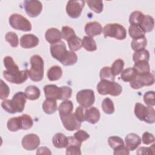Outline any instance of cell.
Segmentation results:
<instances>
[{
	"label": "cell",
	"mask_w": 155,
	"mask_h": 155,
	"mask_svg": "<svg viewBox=\"0 0 155 155\" xmlns=\"http://www.w3.org/2000/svg\"><path fill=\"white\" fill-rule=\"evenodd\" d=\"M27 69L24 70H19V71L11 74L7 73L5 70L3 71L4 78L8 82L16 84H21L24 82L28 77V72Z\"/></svg>",
	"instance_id": "obj_12"
},
{
	"label": "cell",
	"mask_w": 155,
	"mask_h": 155,
	"mask_svg": "<svg viewBox=\"0 0 155 155\" xmlns=\"http://www.w3.org/2000/svg\"><path fill=\"white\" fill-rule=\"evenodd\" d=\"M147 45V40L145 36L137 38V39H133L131 43V48L134 51L145 49Z\"/></svg>",
	"instance_id": "obj_34"
},
{
	"label": "cell",
	"mask_w": 155,
	"mask_h": 155,
	"mask_svg": "<svg viewBox=\"0 0 155 155\" xmlns=\"http://www.w3.org/2000/svg\"><path fill=\"white\" fill-rule=\"evenodd\" d=\"M52 142L57 148H66L68 144V137L63 133H58L53 137Z\"/></svg>",
	"instance_id": "obj_23"
},
{
	"label": "cell",
	"mask_w": 155,
	"mask_h": 155,
	"mask_svg": "<svg viewBox=\"0 0 155 155\" xmlns=\"http://www.w3.org/2000/svg\"><path fill=\"white\" fill-rule=\"evenodd\" d=\"M97 90L101 95L110 94L113 96H117L122 91V86L114 81L107 80H101L97 85Z\"/></svg>",
	"instance_id": "obj_3"
},
{
	"label": "cell",
	"mask_w": 155,
	"mask_h": 155,
	"mask_svg": "<svg viewBox=\"0 0 155 155\" xmlns=\"http://www.w3.org/2000/svg\"><path fill=\"white\" fill-rule=\"evenodd\" d=\"M85 120L88 122L90 124H94L97 123L101 117L99 110L96 107H90L84 111Z\"/></svg>",
	"instance_id": "obj_20"
},
{
	"label": "cell",
	"mask_w": 155,
	"mask_h": 155,
	"mask_svg": "<svg viewBox=\"0 0 155 155\" xmlns=\"http://www.w3.org/2000/svg\"><path fill=\"white\" fill-rule=\"evenodd\" d=\"M84 29L85 33L91 38L97 35H100L103 31L102 25L100 23L96 21L87 23Z\"/></svg>",
	"instance_id": "obj_18"
},
{
	"label": "cell",
	"mask_w": 155,
	"mask_h": 155,
	"mask_svg": "<svg viewBox=\"0 0 155 155\" xmlns=\"http://www.w3.org/2000/svg\"><path fill=\"white\" fill-rule=\"evenodd\" d=\"M8 21L10 26L15 30L24 31H30L31 30L30 22L20 14H12L10 16Z\"/></svg>",
	"instance_id": "obj_6"
},
{
	"label": "cell",
	"mask_w": 155,
	"mask_h": 155,
	"mask_svg": "<svg viewBox=\"0 0 155 155\" xmlns=\"http://www.w3.org/2000/svg\"><path fill=\"white\" fill-rule=\"evenodd\" d=\"M61 100H68L72 94V89L67 86L61 87Z\"/></svg>",
	"instance_id": "obj_49"
},
{
	"label": "cell",
	"mask_w": 155,
	"mask_h": 155,
	"mask_svg": "<svg viewBox=\"0 0 155 155\" xmlns=\"http://www.w3.org/2000/svg\"><path fill=\"white\" fill-rule=\"evenodd\" d=\"M62 75V70L61 67L54 65L50 68L47 71V78L50 81L59 80Z\"/></svg>",
	"instance_id": "obj_26"
},
{
	"label": "cell",
	"mask_w": 155,
	"mask_h": 155,
	"mask_svg": "<svg viewBox=\"0 0 155 155\" xmlns=\"http://www.w3.org/2000/svg\"><path fill=\"white\" fill-rule=\"evenodd\" d=\"M25 94L27 99L31 101H34L38 99L40 95V90L35 85L28 86L25 90Z\"/></svg>",
	"instance_id": "obj_27"
},
{
	"label": "cell",
	"mask_w": 155,
	"mask_h": 155,
	"mask_svg": "<svg viewBox=\"0 0 155 155\" xmlns=\"http://www.w3.org/2000/svg\"><path fill=\"white\" fill-rule=\"evenodd\" d=\"M125 147L129 151L135 150L141 143V139L139 135L135 133H130L126 136Z\"/></svg>",
	"instance_id": "obj_19"
},
{
	"label": "cell",
	"mask_w": 155,
	"mask_h": 155,
	"mask_svg": "<svg viewBox=\"0 0 155 155\" xmlns=\"http://www.w3.org/2000/svg\"><path fill=\"white\" fill-rule=\"evenodd\" d=\"M108 143L109 146L114 150L125 146V143L123 139L121 137L116 136L110 137L108 139Z\"/></svg>",
	"instance_id": "obj_37"
},
{
	"label": "cell",
	"mask_w": 155,
	"mask_h": 155,
	"mask_svg": "<svg viewBox=\"0 0 155 155\" xmlns=\"http://www.w3.org/2000/svg\"><path fill=\"white\" fill-rule=\"evenodd\" d=\"M141 140H142V142L143 143V144L149 145L150 143H154L155 139L153 134L150 133L148 132H145L142 134Z\"/></svg>",
	"instance_id": "obj_51"
},
{
	"label": "cell",
	"mask_w": 155,
	"mask_h": 155,
	"mask_svg": "<svg viewBox=\"0 0 155 155\" xmlns=\"http://www.w3.org/2000/svg\"><path fill=\"white\" fill-rule=\"evenodd\" d=\"M24 7L28 16L31 18H35L41 13L42 4L39 1L26 0L24 1Z\"/></svg>",
	"instance_id": "obj_11"
},
{
	"label": "cell",
	"mask_w": 155,
	"mask_h": 155,
	"mask_svg": "<svg viewBox=\"0 0 155 155\" xmlns=\"http://www.w3.org/2000/svg\"><path fill=\"white\" fill-rule=\"evenodd\" d=\"M73 137L79 142L82 143V142L87 140L90 137V135L85 131L82 130H79L74 134Z\"/></svg>",
	"instance_id": "obj_47"
},
{
	"label": "cell",
	"mask_w": 155,
	"mask_h": 155,
	"mask_svg": "<svg viewBox=\"0 0 155 155\" xmlns=\"http://www.w3.org/2000/svg\"><path fill=\"white\" fill-rule=\"evenodd\" d=\"M154 144H153L151 147H141L137 149V154H154L155 152Z\"/></svg>",
	"instance_id": "obj_50"
},
{
	"label": "cell",
	"mask_w": 155,
	"mask_h": 155,
	"mask_svg": "<svg viewBox=\"0 0 155 155\" xmlns=\"http://www.w3.org/2000/svg\"><path fill=\"white\" fill-rule=\"evenodd\" d=\"M84 5V0H70L66 5V12L71 18H78L80 16Z\"/></svg>",
	"instance_id": "obj_9"
},
{
	"label": "cell",
	"mask_w": 155,
	"mask_h": 155,
	"mask_svg": "<svg viewBox=\"0 0 155 155\" xmlns=\"http://www.w3.org/2000/svg\"><path fill=\"white\" fill-rule=\"evenodd\" d=\"M101 80H107L110 81H114L115 76L111 72V67L108 66L104 67L100 71L99 73Z\"/></svg>",
	"instance_id": "obj_41"
},
{
	"label": "cell",
	"mask_w": 155,
	"mask_h": 155,
	"mask_svg": "<svg viewBox=\"0 0 155 155\" xmlns=\"http://www.w3.org/2000/svg\"><path fill=\"white\" fill-rule=\"evenodd\" d=\"M124 67V61L121 59H116L112 64L111 70L113 75L117 76L123 70Z\"/></svg>",
	"instance_id": "obj_43"
},
{
	"label": "cell",
	"mask_w": 155,
	"mask_h": 155,
	"mask_svg": "<svg viewBox=\"0 0 155 155\" xmlns=\"http://www.w3.org/2000/svg\"><path fill=\"white\" fill-rule=\"evenodd\" d=\"M87 3L90 8L96 13H100L102 12L104 5L102 1L100 0H88Z\"/></svg>",
	"instance_id": "obj_40"
},
{
	"label": "cell",
	"mask_w": 155,
	"mask_h": 155,
	"mask_svg": "<svg viewBox=\"0 0 155 155\" xmlns=\"http://www.w3.org/2000/svg\"><path fill=\"white\" fill-rule=\"evenodd\" d=\"M154 83V76L149 72L145 74H138L132 81L130 82L131 87L133 89H139L143 86H150Z\"/></svg>",
	"instance_id": "obj_8"
},
{
	"label": "cell",
	"mask_w": 155,
	"mask_h": 155,
	"mask_svg": "<svg viewBox=\"0 0 155 155\" xmlns=\"http://www.w3.org/2000/svg\"><path fill=\"white\" fill-rule=\"evenodd\" d=\"M113 154L114 155H121V154H129V150L127 149V148L125 146L122 147L118 149L114 150Z\"/></svg>",
	"instance_id": "obj_53"
},
{
	"label": "cell",
	"mask_w": 155,
	"mask_h": 155,
	"mask_svg": "<svg viewBox=\"0 0 155 155\" xmlns=\"http://www.w3.org/2000/svg\"><path fill=\"white\" fill-rule=\"evenodd\" d=\"M40 144V139L36 134H28L22 140V147L28 151L36 149Z\"/></svg>",
	"instance_id": "obj_13"
},
{
	"label": "cell",
	"mask_w": 155,
	"mask_h": 155,
	"mask_svg": "<svg viewBox=\"0 0 155 155\" xmlns=\"http://www.w3.org/2000/svg\"><path fill=\"white\" fill-rule=\"evenodd\" d=\"M105 38L111 37L118 40H123L127 37V31L124 26L119 24H107L103 28Z\"/></svg>",
	"instance_id": "obj_5"
},
{
	"label": "cell",
	"mask_w": 155,
	"mask_h": 155,
	"mask_svg": "<svg viewBox=\"0 0 155 155\" xmlns=\"http://www.w3.org/2000/svg\"><path fill=\"white\" fill-rule=\"evenodd\" d=\"M26 99L25 93L19 91L14 94L11 100H4L1 103V107L5 111L11 114L21 113L24 110Z\"/></svg>",
	"instance_id": "obj_1"
},
{
	"label": "cell",
	"mask_w": 155,
	"mask_h": 155,
	"mask_svg": "<svg viewBox=\"0 0 155 155\" xmlns=\"http://www.w3.org/2000/svg\"><path fill=\"white\" fill-rule=\"evenodd\" d=\"M133 68L136 70L138 74H145L150 72V68L148 62L147 61H139L135 62Z\"/></svg>",
	"instance_id": "obj_36"
},
{
	"label": "cell",
	"mask_w": 155,
	"mask_h": 155,
	"mask_svg": "<svg viewBox=\"0 0 155 155\" xmlns=\"http://www.w3.org/2000/svg\"><path fill=\"white\" fill-rule=\"evenodd\" d=\"M138 75L133 67H128L121 72L120 78L124 82H131Z\"/></svg>",
	"instance_id": "obj_29"
},
{
	"label": "cell",
	"mask_w": 155,
	"mask_h": 155,
	"mask_svg": "<svg viewBox=\"0 0 155 155\" xmlns=\"http://www.w3.org/2000/svg\"><path fill=\"white\" fill-rule=\"evenodd\" d=\"M38 38L33 34H26L20 39V45L24 48H31L39 44Z\"/></svg>",
	"instance_id": "obj_16"
},
{
	"label": "cell",
	"mask_w": 155,
	"mask_h": 155,
	"mask_svg": "<svg viewBox=\"0 0 155 155\" xmlns=\"http://www.w3.org/2000/svg\"><path fill=\"white\" fill-rule=\"evenodd\" d=\"M30 65L28 70L29 78L34 82L41 81L44 77V60L38 54L33 55L30 58Z\"/></svg>",
	"instance_id": "obj_2"
},
{
	"label": "cell",
	"mask_w": 155,
	"mask_h": 155,
	"mask_svg": "<svg viewBox=\"0 0 155 155\" xmlns=\"http://www.w3.org/2000/svg\"><path fill=\"white\" fill-rule=\"evenodd\" d=\"M10 93V88L1 79V88H0V99H5L7 98Z\"/></svg>",
	"instance_id": "obj_48"
},
{
	"label": "cell",
	"mask_w": 155,
	"mask_h": 155,
	"mask_svg": "<svg viewBox=\"0 0 155 155\" xmlns=\"http://www.w3.org/2000/svg\"><path fill=\"white\" fill-rule=\"evenodd\" d=\"M44 91L46 98L61 100V89L54 84L47 85L44 87Z\"/></svg>",
	"instance_id": "obj_17"
},
{
	"label": "cell",
	"mask_w": 155,
	"mask_h": 155,
	"mask_svg": "<svg viewBox=\"0 0 155 155\" xmlns=\"http://www.w3.org/2000/svg\"><path fill=\"white\" fill-rule=\"evenodd\" d=\"M144 17V15L140 11L133 12L129 17V22L131 25H140Z\"/></svg>",
	"instance_id": "obj_39"
},
{
	"label": "cell",
	"mask_w": 155,
	"mask_h": 155,
	"mask_svg": "<svg viewBox=\"0 0 155 155\" xmlns=\"http://www.w3.org/2000/svg\"><path fill=\"white\" fill-rule=\"evenodd\" d=\"M36 154H51V153L47 147H40L38 149Z\"/></svg>",
	"instance_id": "obj_54"
},
{
	"label": "cell",
	"mask_w": 155,
	"mask_h": 155,
	"mask_svg": "<svg viewBox=\"0 0 155 155\" xmlns=\"http://www.w3.org/2000/svg\"><path fill=\"white\" fill-rule=\"evenodd\" d=\"M4 65L6 68L5 71L8 73L13 74L19 71V67L11 56H7L4 58Z\"/></svg>",
	"instance_id": "obj_25"
},
{
	"label": "cell",
	"mask_w": 155,
	"mask_h": 155,
	"mask_svg": "<svg viewBox=\"0 0 155 155\" xmlns=\"http://www.w3.org/2000/svg\"><path fill=\"white\" fill-rule=\"evenodd\" d=\"M154 21L152 16L149 15H144V17L140 24V26L143 29L145 33L150 32L154 28Z\"/></svg>",
	"instance_id": "obj_28"
},
{
	"label": "cell",
	"mask_w": 155,
	"mask_h": 155,
	"mask_svg": "<svg viewBox=\"0 0 155 155\" xmlns=\"http://www.w3.org/2000/svg\"><path fill=\"white\" fill-rule=\"evenodd\" d=\"M76 101L83 108H90L93 105L95 101L94 91L90 89L80 90L76 94Z\"/></svg>",
	"instance_id": "obj_7"
},
{
	"label": "cell",
	"mask_w": 155,
	"mask_h": 155,
	"mask_svg": "<svg viewBox=\"0 0 155 155\" xmlns=\"http://www.w3.org/2000/svg\"><path fill=\"white\" fill-rule=\"evenodd\" d=\"M82 143L76 140L74 137H68V144L66 147V154L81 155V147Z\"/></svg>",
	"instance_id": "obj_15"
},
{
	"label": "cell",
	"mask_w": 155,
	"mask_h": 155,
	"mask_svg": "<svg viewBox=\"0 0 155 155\" xmlns=\"http://www.w3.org/2000/svg\"><path fill=\"white\" fill-rule=\"evenodd\" d=\"M150 59V53L147 50L143 49L135 51L133 55V60L135 62L139 61H147L148 62Z\"/></svg>",
	"instance_id": "obj_35"
},
{
	"label": "cell",
	"mask_w": 155,
	"mask_h": 155,
	"mask_svg": "<svg viewBox=\"0 0 155 155\" xmlns=\"http://www.w3.org/2000/svg\"><path fill=\"white\" fill-rule=\"evenodd\" d=\"M57 109V102L54 99L46 98L42 104V110L46 114H51L55 113Z\"/></svg>",
	"instance_id": "obj_24"
},
{
	"label": "cell",
	"mask_w": 155,
	"mask_h": 155,
	"mask_svg": "<svg viewBox=\"0 0 155 155\" xmlns=\"http://www.w3.org/2000/svg\"><path fill=\"white\" fill-rule=\"evenodd\" d=\"M155 94L153 91H149L143 94V101L148 106L153 107L155 105L154 102Z\"/></svg>",
	"instance_id": "obj_46"
},
{
	"label": "cell",
	"mask_w": 155,
	"mask_h": 155,
	"mask_svg": "<svg viewBox=\"0 0 155 155\" xmlns=\"http://www.w3.org/2000/svg\"><path fill=\"white\" fill-rule=\"evenodd\" d=\"M7 128L10 131H17L19 130H24V122L22 115L18 117H12L8 119L7 124Z\"/></svg>",
	"instance_id": "obj_22"
},
{
	"label": "cell",
	"mask_w": 155,
	"mask_h": 155,
	"mask_svg": "<svg viewBox=\"0 0 155 155\" xmlns=\"http://www.w3.org/2000/svg\"><path fill=\"white\" fill-rule=\"evenodd\" d=\"M68 47L71 51H78L82 47V39L76 35L67 41Z\"/></svg>",
	"instance_id": "obj_38"
},
{
	"label": "cell",
	"mask_w": 155,
	"mask_h": 155,
	"mask_svg": "<svg viewBox=\"0 0 155 155\" xmlns=\"http://www.w3.org/2000/svg\"><path fill=\"white\" fill-rule=\"evenodd\" d=\"M5 41L10 44V45L12 47H16L19 44V38L18 35L13 32L9 31L8 32L5 36Z\"/></svg>",
	"instance_id": "obj_44"
},
{
	"label": "cell",
	"mask_w": 155,
	"mask_h": 155,
	"mask_svg": "<svg viewBox=\"0 0 155 155\" xmlns=\"http://www.w3.org/2000/svg\"><path fill=\"white\" fill-rule=\"evenodd\" d=\"M73 109V104L71 101L65 100L61 102L58 107L59 116L71 113Z\"/></svg>",
	"instance_id": "obj_30"
},
{
	"label": "cell",
	"mask_w": 155,
	"mask_h": 155,
	"mask_svg": "<svg viewBox=\"0 0 155 155\" xmlns=\"http://www.w3.org/2000/svg\"><path fill=\"white\" fill-rule=\"evenodd\" d=\"M62 123L64 128L70 131L78 130L81 126L80 122L76 117L74 113H69L65 115L60 116Z\"/></svg>",
	"instance_id": "obj_10"
},
{
	"label": "cell",
	"mask_w": 155,
	"mask_h": 155,
	"mask_svg": "<svg viewBox=\"0 0 155 155\" xmlns=\"http://www.w3.org/2000/svg\"><path fill=\"white\" fill-rule=\"evenodd\" d=\"M134 114L141 121L148 124H153L155 122V111L153 107H145L141 103H136L134 107Z\"/></svg>",
	"instance_id": "obj_4"
},
{
	"label": "cell",
	"mask_w": 155,
	"mask_h": 155,
	"mask_svg": "<svg viewBox=\"0 0 155 155\" xmlns=\"http://www.w3.org/2000/svg\"><path fill=\"white\" fill-rule=\"evenodd\" d=\"M61 35L62 38L67 41L71 38L76 36V33L72 28L68 26H64L61 29Z\"/></svg>",
	"instance_id": "obj_45"
},
{
	"label": "cell",
	"mask_w": 155,
	"mask_h": 155,
	"mask_svg": "<svg viewBox=\"0 0 155 155\" xmlns=\"http://www.w3.org/2000/svg\"><path fill=\"white\" fill-rule=\"evenodd\" d=\"M82 47L88 51H94L97 49V45L93 38L85 36L82 40Z\"/></svg>",
	"instance_id": "obj_33"
},
{
	"label": "cell",
	"mask_w": 155,
	"mask_h": 155,
	"mask_svg": "<svg viewBox=\"0 0 155 155\" xmlns=\"http://www.w3.org/2000/svg\"><path fill=\"white\" fill-rule=\"evenodd\" d=\"M67 51L65 44L62 41L51 44L50 46V53L52 57L60 62L63 59Z\"/></svg>",
	"instance_id": "obj_14"
},
{
	"label": "cell",
	"mask_w": 155,
	"mask_h": 155,
	"mask_svg": "<svg viewBox=\"0 0 155 155\" xmlns=\"http://www.w3.org/2000/svg\"><path fill=\"white\" fill-rule=\"evenodd\" d=\"M77 61L78 56L73 51H67L63 59L61 61V63L65 66H70L75 64Z\"/></svg>",
	"instance_id": "obj_31"
},
{
	"label": "cell",
	"mask_w": 155,
	"mask_h": 155,
	"mask_svg": "<svg viewBox=\"0 0 155 155\" xmlns=\"http://www.w3.org/2000/svg\"><path fill=\"white\" fill-rule=\"evenodd\" d=\"M130 36L134 39L145 36V32L140 25H131L128 28Z\"/></svg>",
	"instance_id": "obj_32"
},
{
	"label": "cell",
	"mask_w": 155,
	"mask_h": 155,
	"mask_svg": "<svg viewBox=\"0 0 155 155\" xmlns=\"http://www.w3.org/2000/svg\"><path fill=\"white\" fill-rule=\"evenodd\" d=\"M84 108H83L82 106H79L76 109L74 114L76 117V118L81 122L85 121V116H84Z\"/></svg>",
	"instance_id": "obj_52"
},
{
	"label": "cell",
	"mask_w": 155,
	"mask_h": 155,
	"mask_svg": "<svg viewBox=\"0 0 155 155\" xmlns=\"http://www.w3.org/2000/svg\"><path fill=\"white\" fill-rule=\"evenodd\" d=\"M45 38L48 42L54 44L61 41V32L56 28H50L46 31Z\"/></svg>",
	"instance_id": "obj_21"
},
{
	"label": "cell",
	"mask_w": 155,
	"mask_h": 155,
	"mask_svg": "<svg viewBox=\"0 0 155 155\" xmlns=\"http://www.w3.org/2000/svg\"><path fill=\"white\" fill-rule=\"evenodd\" d=\"M103 111L107 114H111L114 112V106L113 101L108 97L105 98L102 102Z\"/></svg>",
	"instance_id": "obj_42"
}]
</instances>
